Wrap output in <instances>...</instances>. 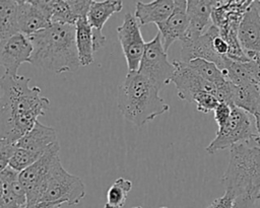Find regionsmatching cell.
Masks as SVG:
<instances>
[{
  "label": "cell",
  "mask_w": 260,
  "mask_h": 208,
  "mask_svg": "<svg viewBox=\"0 0 260 208\" xmlns=\"http://www.w3.org/2000/svg\"><path fill=\"white\" fill-rule=\"evenodd\" d=\"M57 144H59V142L56 130L38 121L32 129L16 142V147L29 150L43 156Z\"/></svg>",
  "instance_id": "cell-16"
},
{
  "label": "cell",
  "mask_w": 260,
  "mask_h": 208,
  "mask_svg": "<svg viewBox=\"0 0 260 208\" xmlns=\"http://www.w3.org/2000/svg\"><path fill=\"white\" fill-rule=\"evenodd\" d=\"M250 61L248 67L254 82L260 88V52H248L246 53Z\"/></svg>",
  "instance_id": "cell-31"
},
{
  "label": "cell",
  "mask_w": 260,
  "mask_h": 208,
  "mask_svg": "<svg viewBox=\"0 0 260 208\" xmlns=\"http://www.w3.org/2000/svg\"><path fill=\"white\" fill-rule=\"evenodd\" d=\"M232 111H233V107H231L230 105H228L225 102H219L218 103V106L213 111L214 120H215L218 128L224 126L228 123V121L231 118Z\"/></svg>",
  "instance_id": "cell-32"
},
{
  "label": "cell",
  "mask_w": 260,
  "mask_h": 208,
  "mask_svg": "<svg viewBox=\"0 0 260 208\" xmlns=\"http://www.w3.org/2000/svg\"><path fill=\"white\" fill-rule=\"evenodd\" d=\"M32 45L28 37L17 33L0 46V63L4 73L15 76L22 63H30Z\"/></svg>",
  "instance_id": "cell-12"
},
{
  "label": "cell",
  "mask_w": 260,
  "mask_h": 208,
  "mask_svg": "<svg viewBox=\"0 0 260 208\" xmlns=\"http://www.w3.org/2000/svg\"><path fill=\"white\" fill-rule=\"evenodd\" d=\"M220 183L236 197L248 193L260 199V146L249 142L232 147Z\"/></svg>",
  "instance_id": "cell-4"
},
{
  "label": "cell",
  "mask_w": 260,
  "mask_h": 208,
  "mask_svg": "<svg viewBox=\"0 0 260 208\" xmlns=\"http://www.w3.org/2000/svg\"><path fill=\"white\" fill-rule=\"evenodd\" d=\"M123 8V2L120 0L93 1L87 13V20L92 28L93 50L99 51L106 45V37L103 33V27L108 19L115 13H118Z\"/></svg>",
  "instance_id": "cell-14"
},
{
  "label": "cell",
  "mask_w": 260,
  "mask_h": 208,
  "mask_svg": "<svg viewBox=\"0 0 260 208\" xmlns=\"http://www.w3.org/2000/svg\"><path fill=\"white\" fill-rule=\"evenodd\" d=\"M213 47L218 55H220L222 57H226L228 52H229V45H228L226 41L220 34H217L213 39Z\"/></svg>",
  "instance_id": "cell-35"
},
{
  "label": "cell",
  "mask_w": 260,
  "mask_h": 208,
  "mask_svg": "<svg viewBox=\"0 0 260 208\" xmlns=\"http://www.w3.org/2000/svg\"><path fill=\"white\" fill-rule=\"evenodd\" d=\"M188 25L189 20L187 15V1L175 0L173 13L166 21L156 24L166 52H168L169 48L175 41H182L186 34Z\"/></svg>",
  "instance_id": "cell-15"
},
{
  "label": "cell",
  "mask_w": 260,
  "mask_h": 208,
  "mask_svg": "<svg viewBox=\"0 0 260 208\" xmlns=\"http://www.w3.org/2000/svg\"><path fill=\"white\" fill-rule=\"evenodd\" d=\"M254 119H255V123H256V128L258 131V135L260 134V95H259V99H258V103H257V108L256 111L253 115Z\"/></svg>",
  "instance_id": "cell-37"
},
{
  "label": "cell",
  "mask_w": 260,
  "mask_h": 208,
  "mask_svg": "<svg viewBox=\"0 0 260 208\" xmlns=\"http://www.w3.org/2000/svg\"><path fill=\"white\" fill-rule=\"evenodd\" d=\"M238 36L246 53L260 52V14L253 2L243 16Z\"/></svg>",
  "instance_id": "cell-19"
},
{
  "label": "cell",
  "mask_w": 260,
  "mask_h": 208,
  "mask_svg": "<svg viewBox=\"0 0 260 208\" xmlns=\"http://www.w3.org/2000/svg\"><path fill=\"white\" fill-rule=\"evenodd\" d=\"M132 189V182L124 178H118L109 188L104 208H123L128 193Z\"/></svg>",
  "instance_id": "cell-25"
},
{
  "label": "cell",
  "mask_w": 260,
  "mask_h": 208,
  "mask_svg": "<svg viewBox=\"0 0 260 208\" xmlns=\"http://www.w3.org/2000/svg\"><path fill=\"white\" fill-rule=\"evenodd\" d=\"M187 64L202 78L212 83L216 87L223 85L228 81L222 71L212 62L206 61L204 59H194L187 62Z\"/></svg>",
  "instance_id": "cell-24"
},
{
  "label": "cell",
  "mask_w": 260,
  "mask_h": 208,
  "mask_svg": "<svg viewBox=\"0 0 260 208\" xmlns=\"http://www.w3.org/2000/svg\"><path fill=\"white\" fill-rule=\"evenodd\" d=\"M133 208H144V207H142V206H134ZM159 208H168L167 206H162V207H159Z\"/></svg>",
  "instance_id": "cell-40"
},
{
  "label": "cell",
  "mask_w": 260,
  "mask_h": 208,
  "mask_svg": "<svg viewBox=\"0 0 260 208\" xmlns=\"http://www.w3.org/2000/svg\"><path fill=\"white\" fill-rule=\"evenodd\" d=\"M17 2V24L20 33L30 37L52 24L50 19L32 0H18Z\"/></svg>",
  "instance_id": "cell-18"
},
{
  "label": "cell",
  "mask_w": 260,
  "mask_h": 208,
  "mask_svg": "<svg viewBox=\"0 0 260 208\" xmlns=\"http://www.w3.org/2000/svg\"><path fill=\"white\" fill-rule=\"evenodd\" d=\"M85 196V186L80 178L68 172L59 161L52 170L41 202L77 205Z\"/></svg>",
  "instance_id": "cell-6"
},
{
  "label": "cell",
  "mask_w": 260,
  "mask_h": 208,
  "mask_svg": "<svg viewBox=\"0 0 260 208\" xmlns=\"http://www.w3.org/2000/svg\"><path fill=\"white\" fill-rule=\"evenodd\" d=\"M30 78L3 73L0 78V139L16 143L29 132L50 107L39 86H29Z\"/></svg>",
  "instance_id": "cell-1"
},
{
  "label": "cell",
  "mask_w": 260,
  "mask_h": 208,
  "mask_svg": "<svg viewBox=\"0 0 260 208\" xmlns=\"http://www.w3.org/2000/svg\"><path fill=\"white\" fill-rule=\"evenodd\" d=\"M259 95L260 88L254 82L242 86L234 84L233 107H237L253 116L257 108Z\"/></svg>",
  "instance_id": "cell-23"
},
{
  "label": "cell",
  "mask_w": 260,
  "mask_h": 208,
  "mask_svg": "<svg viewBox=\"0 0 260 208\" xmlns=\"http://www.w3.org/2000/svg\"><path fill=\"white\" fill-rule=\"evenodd\" d=\"M258 136L255 119L249 113L233 107L228 123L218 128L214 139L206 146L205 150L213 154L225 148H232L241 143L253 142Z\"/></svg>",
  "instance_id": "cell-5"
},
{
  "label": "cell",
  "mask_w": 260,
  "mask_h": 208,
  "mask_svg": "<svg viewBox=\"0 0 260 208\" xmlns=\"http://www.w3.org/2000/svg\"><path fill=\"white\" fill-rule=\"evenodd\" d=\"M117 33L126 59L128 72L138 71L146 43L142 38L140 24L135 15L126 13L122 24L117 28Z\"/></svg>",
  "instance_id": "cell-9"
},
{
  "label": "cell",
  "mask_w": 260,
  "mask_h": 208,
  "mask_svg": "<svg viewBox=\"0 0 260 208\" xmlns=\"http://www.w3.org/2000/svg\"><path fill=\"white\" fill-rule=\"evenodd\" d=\"M17 1H0V46L13 36L20 33L17 24Z\"/></svg>",
  "instance_id": "cell-22"
},
{
  "label": "cell",
  "mask_w": 260,
  "mask_h": 208,
  "mask_svg": "<svg viewBox=\"0 0 260 208\" xmlns=\"http://www.w3.org/2000/svg\"><path fill=\"white\" fill-rule=\"evenodd\" d=\"M59 144L52 147L34 164L19 172V182L25 190L27 204L39 203L42 200L53 168L61 161Z\"/></svg>",
  "instance_id": "cell-8"
},
{
  "label": "cell",
  "mask_w": 260,
  "mask_h": 208,
  "mask_svg": "<svg viewBox=\"0 0 260 208\" xmlns=\"http://www.w3.org/2000/svg\"><path fill=\"white\" fill-rule=\"evenodd\" d=\"M117 105L123 117L138 127L170 110L158 88L138 71L127 73L118 89Z\"/></svg>",
  "instance_id": "cell-3"
},
{
  "label": "cell",
  "mask_w": 260,
  "mask_h": 208,
  "mask_svg": "<svg viewBox=\"0 0 260 208\" xmlns=\"http://www.w3.org/2000/svg\"><path fill=\"white\" fill-rule=\"evenodd\" d=\"M235 199L236 196L233 193L225 191L221 197L213 200L207 208H233Z\"/></svg>",
  "instance_id": "cell-34"
},
{
  "label": "cell",
  "mask_w": 260,
  "mask_h": 208,
  "mask_svg": "<svg viewBox=\"0 0 260 208\" xmlns=\"http://www.w3.org/2000/svg\"><path fill=\"white\" fill-rule=\"evenodd\" d=\"M219 34V30L212 23L199 37L192 40H183L181 59L182 62H189L194 59H204L214 63L221 71L225 67L228 57H222L216 53L213 47V39Z\"/></svg>",
  "instance_id": "cell-10"
},
{
  "label": "cell",
  "mask_w": 260,
  "mask_h": 208,
  "mask_svg": "<svg viewBox=\"0 0 260 208\" xmlns=\"http://www.w3.org/2000/svg\"><path fill=\"white\" fill-rule=\"evenodd\" d=\"M253 4H254V6L256 7V9L258 10V12H259V14H260V0L253 1Z\"/></svg>",
  "instance_id": "cell-38"
},
{
  "label": "cell",
  "mask_w": 260,
  "mask_h": 208,
  "mask_svg": "<svg viewBox=\"0 0 260 208\" xmlns=\"http://www.w3.org/2000/svg\"><path fill=\"white\" fill-rule=\"evenodd\" d=\"M253 143H254L255 145H257V146H260V134H259V135L254 139Z\"/></svg>",
  "instance_id": "cell-39"
},
{
  "label": "cell",
  "mask_w": 260,
  "mask_h": 208,
  "mask_svg": "<svg viewBox=\"0 0 260 208\" xmlns=\"http://www.w3.org/2000/svg\"><path fill=\"white\" fill-rule=\"evenodd\" d=\"M193 102L196 103L197 111H199L201 113H209V112L215 110V108L219 103V100L212 93L199 92L194 96Z\"/></svg>",
  "instance_id": "cell-28"
},
{
  "label": "cell",
  "mask_w": 260,
  "mask_h": 208,
  "mask_svg": "<svg viewBox=\"0 0 260 208\" xmlns=\"http://www.w3.org/2000/svg\"><path fill=\"white\" fill-rule=\"evenodd\" d=\"M41 157L42 156L38 155L35 152L16 147V150L13 156L11 157L8 166H10L11 168L18 172H21L22 170L34 164L36 161H38Z\"/></svg>",
  "instance_id": "cell-27"
},
{
  "label": "cell",
  "mask_w": 260,
  "mask_h": 208,
  "mask_svg": "<svg viewBox=\"0 0 260 208\" xmlns=\"http://www.w3.org/2000/svg\"><path fill=\"white\" fill-rule=\"evenodd\" d=\"M222 73L228 81L232 82L237 86L247 85L254 82L248 67V62L247 63L237 62L229 58V60L226 61L225 67L222 70Z\"/></svg>",
  "instance_id": "cell-26"
},
{
  "label": "cell",
  "mask_w": 260,
  "mask_h": 208,
  "mask_svg": "<svg viewBox=\"0 0 260 208\" xmlns=\"http://www.w3.org/2000/svg\"><path fill=\"white\" fill-rule=\"evenodd\" d=\"M1 195H0V208H23L15 199L11 192L9 183L6 179L0 177Z\"/></svg>",
  "instance_id": "cell-29"
},
{
  "label": "cell",
  "mask_w": 260,
  "mask_h": 208,
  "mask_svg": "<svg viewBox=\"0 0 260 208\" xmlns=\"http://www.w3.org/2000/svg\"><path fill=\"white\" fill-rule=\"evenodd\" d=\"M173 62L168 60V54L164 49L160 33L145 45V50L139 65L138 72L150 80L160 91L172 81L175 74Z\"/></svg>",
  "instance_id": "cell-7"
},
{
  "label": "cell",
  "mask_w": 260,
  "mask_h": 208,
  "mask_svg": "<svg viewBox=\"0 0 260 208\" xmlns=\"http://www.w3.org/2000/svg\"><path fill=\"white\" fill-rule=\"evenodd\" d=\"M62 205L59 204H53L48 202H39L35 204H27L25 208H60Z\"/></svg>",
  "instance_id": "cell-36"
},
{
  "label": "cell",
  "mask_w": 260,
  "mask_h": 208,
  "mask_svg": "<svg viewBox=\"0 0 260 208\" xmlns=\"http://www.w3.org/2000/svg\"><path fill=\"white\" fill-rule=\"evenodd\" d=\"M252 2V0L215 2L211 13V22L218 28L220 36H224L233 29H239L243 16Z\"/></svg>",
  "instance_id": "cell-13"
},
{
  "label": "cell",
  "mask_w": 260,
  "mask_h": 208,
  "mask_svg": "<svg viewBox=\"0 0 260 208\" xmlns=\"http://www.w3.org/2000/svg\"><path fill=\"white\" fill-rule=\"evenodd\" d=\"M173 64L176 71L171 82L175 84L180 99L193 102L194 96L199 92H209L216 96L217 87L202 78L187 63L175 60Z\"/></svg>",
  "instance_id": "cell-11"
},
{
  "label": "cell",
  "mask_w": 260,
  "mask_h": 208,
  "mask_svg": "<svg viewBox=\"0 0 260 208\" xmlns=\"http://www.w3.org/2000/svg\"><path fill=\"white\" fill-rule=\"evenodd\" d=\"M214 0H188L187 15L188 29L183 40H192L202 34L211 21V13L215 5ZM208 28V27H207Z\"/></svg>",
  "instance_id": "cell-17"
},
{
  "label": "cell",
  "mask_w": 260,
  "mask_h": 208,
  "mask_svg": "<svg viewBox=\"0 0 260 208\" xmlns=\"http://www.w3.org/2000/svg\"><path fill=\"white\" fill-rule=\"evenodd\" d=\"M259 198L253 194H242L236 197L233 208H256V201Z\"/></svg>",
  "instance_id": "cell-33"
},
{
  "label": "cell",
  "mask_w": 260,
  "mask_h": 208,
  "mask_svg": "<svg viewBox=\"0 0 260 208\" xmlns=\"http://www.w3.org/2000/svg\"><path fill=\"white\" fill-rule=\"evenodd\" d=\"M16 150V143L0 139V170L6 168Z\"/></svg>",
  "instance_id": "cell-30"
},
{
  "label": "cell",
  "mask_w": 260,
  "mask_h": 208,
  "mask_svg": "<svg viewBox=\"0 0 260 208\" xmlns=\"http://www.w3.org/2000/svg\"><path fill=\"white\" fill-rule=\"evenodd\" d=\"M28 38L32 45L30 64L34 66L57 74L74 72L81 67L75 25L52 23Z\"/></svg>",
  "instance_id": "cell-2"
},
{
  "label": "cell",
  "mask_w": 260,
  "mask_h": 208,
  "mask_svg": "<svg viewBox=\"0 0 260 208\" xmlns=\"http://www.w3.org/2000/svg\"><path fill=\"white\" fill-rule=\"evenodd\" d=\"M75 40L81 67L93 62V38L92 28L86 17L79 18L75 23Z\"/></svg>",
  "instance_id": "cell-21"
},
{
  "label": "cell",
  "mask_w": 260,
  "mask_h": 208,
  "mask_svg": "<svg viewBox=\"0 0 260 208\" xmlns=\"http://www.w3.org/2000/svg\"><path fill=\"white\" fill-rule=\"evenodd\" d=\"M174 0H155L150 2L138 1L135 8V17L140 25L161 23L173 13Z\"/></svg>",
  "instance_id": "cell-20"
}]
</instances>
